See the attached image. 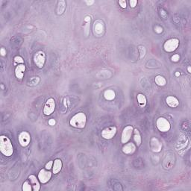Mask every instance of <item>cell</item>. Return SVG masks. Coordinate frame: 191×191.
Segmentation results:
<instances>
[{
    "instance_id": "34",
    "label": "cell",
    "mask_w": 191,
    "mask_h": 191,
    "mask_svg": "<svg viewBox=\"0 0 191 191\" xmlns=\"http://www.w3.org/2000/svg\"><path fill=\"white\" fill-rule=\"evenodd\" d=\"M48 123H49V125H51V126H54V125L56 124V121L54 119H50L49 120V122H48Z\"/></svg>"
},
{
    "instance_id": "20",
    "label": "cell",
    "mask_w": 191,
    "mask_h": 191,
    "mask_svg": "<svg viewBox=\"0 0 191 191\" xmlns=\"http://www.w3.org/2000/svg\"><path fill=\"white\" fill-rule=\"evenodd\" d=\"M134 140H135V142L136 143V145L138 146H140L141 145V143H142V138H141V133H140L139 130L138 129H134Z\"/></svg>"
},
{
    "instance_id": "27",
    "label": "cell",
    "mask_w": 191,
    "mask_h": 191,
    "mask_svg": "<svg viewBox=\"0 0 191 191\" xmlns=\"http://www.w3.org/2000/svg\"><path fill=\"white\" fill-rule=\"evenodd\" d=\"M14 60L15 64H17H17H23V63H24V60H23V58L20 56H16Z\"/></svg>"
},
{
    "instance_id": "21",
    "label": "cell",
    "mask_w": 191,
    "mask_h": 191,
    "mask_svg": "<svg viewBox=\"0 0 191 191\" xmlns=\"http://www.w3.org/2000/svg\"><path fill=\"white\" fill-rule=\"evenodd\" d=\"M137 99H138V104H139V105L141 106V108H143L146 105L147 100L143 94H142V93H139V94H138V96H137Z\"/></svg>"
},
{
    "instance_id": "37",
    "label": "cell",
    "mask_w": 191,
    "mask_h": 191,
    "mask_svg": "<svg viewBox=\"0 0 191 191\" xmlns=\"http://www.w3.org/2000/svg\"><path fill=\"white\" fill-rule=\"evenodd\" d=\"M84 21L87 22V23H90V17H86L84 18Z\"/></svg>"
},
{
    "instance_id": "17",
    "label": "cell",
    "mask_w": 191,
    "mask_h": 191,
    "mask_svg": "<svg viewBox=\"0 0 191 191\" xmlns=\"http://www.w3.org/2000/svg\"><path fill=\"white\" fill-rule=\"evenodd\" d=\"M62 161L60 159H55L54 161L53 167H52V173L54 174H58V173H60V171L62 169Z\"/></svg>"
},
{
    "instance_id": "16",
    "label": "cell",
    "mask_w": 191,
    "mask_h": 191,
    "mask_svg": "<svg viewBox=\"0 0 191 191\" xmlns=\"http://www.w3.org/2000/svg\"><path fill=\"white\" fill-rule=\"evenodd\" d=\"M26 71V66L24 64H20L16 67L15 75L19 79H22L24 76V72Z\"/></svg>"
},
{
    "instance_id": "26",
    "label": "cell",
    "mask_w": 191,
    "mask_h": 191,
    "mask_svg": "<svg viewBox=\"0 0 191 191\" xmlns=\"http://www.w3.org/2000/svg\"><path fill=\"white\" fill-rule=\"evenodd\" d=\"M138 50H139V54H140V58L142 59L145 57L146 53V48L144 47L143 46H138Z\"/></svg>"
},
{
    "instance_id": "24",
    "label": "cell",
    "mask_w": 191,
    "mask_h": 191,
    "mask_svg": "<svg viewBox=\"0 0 191 191\" xmlns=\"http://www.w3.org/2000/svg\"><path fill=\"white\" fill-rule=\"evenodd\" d=\"M31 190H33L32 185L31 184L29 183V181H25L23 184V191H31Z\"/></svg>"
},
{
    "instance_id": "36",
    "label": "cell",
    "mask_w": 191,
    "mask_h": 191,
    "mask_svg": "<svg viewBox=\"0 0 191 191\" xmlns=\"http://www.w3.org/2000/svg\"><path fill=\"white\" fill-rule=\"evenodd\" d=\"M85 2L88 6H90L91 5L94 4V1H93V0H91V1H85Z\"/></svg>"
},
{
    "instance_id": "25",
    "label": "cell",
    "mask_w": 191,
    "mask_h": 191,
    "mask_svg": "<svg viewBox=\"0 0 191 191\" xmlns=\"http://www.w3.org/2000/svg\"><path fill=\"white\" fill-rule=\"evenodd\" d=\"M67 97H65V98H64V100H63L62 107H61V111H62V113H65V112L67 111Z\"/></svg>"
},
{
    "instance_id": "38",
    "label": "cell",
    "mask_w": 191,
    "mask_h": 191,
    "mask_svg": "<svg viewBox=\"0 0 191 191\" xmlns=\"http://www.w3.org/2000/svg\"><path fill=\"white\" fill-rule=\"evenodd\" d=\"M175 75H176V76H177V77H179V75H180V72H176V73H175Z\"/></svg>"
},
{
    "instance_id": "35",
    "label": "cell",
    "mask_w": 191,
    "mask_h": 191,
    "mask_svg": "<svg viewBox=\"0 0 191 191\" xmlns=\"http://www.w3.org/2000/svg\"><path fill=\"white\" fill-rule=\"evenodd\" d=\"M0 54H1L2 56H5L6 55V50L4 48H2V49H0Z\"/></svg>"
},
{
    "instance_id": "22",
    "label": "cell",
    "mask_w": 191,
    "mask_h": 191,
    "mask_svg": "<svg viewBox=\"0 0 191 191\" xmlns=\"http://www.w3.org/2000/svg\"><path fill=\"white\" fill-rule=\"evenodd\" d=\"M154 81H155L156 84L160 86V87H163L167 84V80L162 75H157L154 78Z\"/></svg>"
},
{
    "instance_id": "15",
    "label": "cell",
    "mask_w": 191,
    "mask_h": 191,
    "mask_svg": "<svg viewBox=\"0 0 191 191\" xmlns=\"http://www.w3.org/2000/svg\"><path fill=\"white\" fill-rule=\"evenodd\" d=\"M166 102H167V105L170 108H176L179 105V100L173 96L167 97V98L166 99Z\"/></svg>"
},
{
    "instance_id": "32",
    "label": "cell",
    "mask_w": 191,
    "mask_h": 191,
    "mask_svg": "<svg viewBox=\"0 0 191 191\" xmlns=\"http://www.w3.org/2000/svg\"><path fill=\"white\" fill-rule=\"evenodd\" d=\"M129 4H130L131 8H135L137 4H138V1L137 0H130L129 1Z\"/></svg>"
},
{
    "instance_id": "29",
    "label": "cell",
    "mask_w": 191,
    "mask_h": 191,
    "mask_svg": "<svg viewBox=\"0 0 191 191\" xmlns=\"http://www.w3.org/2000/svg\"><path fill=\"white\" fill-rule=\"evenodd\" d=\"M179 59H180V55H178V54H175L171 57V60L173 62H178Z\"/></svg>"
},
{
    "instance_id": "12",
    "label": "cell",
    "mask_w": 191,
    "mask_h": 191,
    "mask_svg": "<svg viewBox=\"0 0 191 191\" xmlns=\"http://www.w3.org/2000/svg\"><path fill=\"white\" fill-rule=\"evenodd\" d=\"M150 145H151V149L152 151L154 152H160L162 149V143H161L158 139L155 138H151V142H150Z\"/></svg>"
},
{
    "instance_id": "19",
    "label": "cell",
    "mask_w": 191,
    "mask_h": 191,
    "mask_svg": "<svg viewBox=\"0 0 191 191\" xmlns=\"http://www.w3.org/2000/svg\"><path fill=\"white\" fill-rule=\"evenodd\" d=\"M104 97L108 101H112L116 97V93H115L114 90H111V89L106 90L104 93Z\"/></svg>"
},
{
    "instance_id": "8",
    "label": "cell",
    "mask_w": 191,
    "mask_h": 191,
    "mask_svg": "<svg viewBox=\"0 0 191 191\" xmlns=\"http://www.w3.org/2000/svg\"><path fill=\"white\" fill-rule=\"evenodd\" d=\"M55 109V102L54 99L49 98V100L46 101V104H45L44 108H43V113L46 116H49L52 114Z\"/></svg>"
},
{
    "instance_id": "10",
    "label": "cell",
    "mask_w": 191,
    "mask_h": 191,
    "mask_svg": "<svg viewBox=\"0 0 191 191\" xmlns=\"http://www.w3.org/2000/svg\"><path fill=\"white\" fill-rule=\"evenodd\" d=\"M18 141L20 146L23 147H26L29 145L31 142L30 134L27 132H22L18 136Z\"/></svg>"
},
{
    "instance_id": "2",
    "label": "cell",
    "mask_w": 191,
    "mask_h": 191,
    "mask_svg": "<svg viewBox=\"0 0 191 191\" xmlns=\"http://www.w3.org/2000/svg\"><path fill=\"white\" fill-rule=\"evenodd\" d=\"M86 123H87V116L85 113L82 112L77 113L70 120V124L71 126L77 129H84Z\"/></svg>"
},
{
    "instance_id": "33",
    "label": "cell",
    "mask_w": 191,
    "mask_h": 191,
    "mask_svg": "<svg viewBox=\"0 0 191 191\" xmlns=\"http://www.w3.org/2000/svg\"><path fill=\"white\" fill-rule=\"evenodd\" d=\"M160 14H161V17H164V19H166V17H167V14L166 13V11H164L163 9L160 10Z\"/></svg>"
},
{
    "instance_id": "23",
    "label": "cell",
    "mask_w": 191,
    "mask_h": 191,
    "mask_svg": "<svg viewBox=\"0 0 191 191\" xmlns=\"http://www.w3.org/2000/svg\"><path fill=\"white\" fill-rule=\"evenodd\" d=\"M40 82V78L37 76H34V77H32V78H31L29 80V81H28V85L29 86H35L37 85L38 83Z\"/></svg>"
},
{
    "instance_id": "14",
    "label": "cell",
    "mask_w": 191,
    "mask_h": 191,
    "mask_svg": "<svg viewBox=\"0 0 191 191\" xmlns=\"http://www.w3.org/2000/svg\"><path fill=\"white\" fill-rule=\"evenodd\" d=\"M105 30L104 25H103L102 22L100 20H97V22H95L94 26H93V31H94V34L97 35H101L103 33Z\"/></svg>"
},
{
    "instance_id": "1",
    "label": "cell",
    "mask_w": 191,
    "mask_h": 191,
    "mask_svg": "<svg viewBox=\"0 0 191 191\" xmlns=\"http://www.w3.org/2000/svg\"><path fill=\"white\" fill-rule=\"evenodd\" d=\"M0 151L6 157H10L14 152L12 143L5 135L0 136Z\"/></svg>"
},
{
    "instance_id": "30",
    "label": "cell",
    "mask_w": 191,
    "mask_h": 191,
    "mask_svg": "<svg viewBox=\"0 0 191 191\" xmlns=\"http://www.w3.org/2000/svg\"><path fill=\"white\" fill-rule=\"evenodd\" d=\"M119 4L122 8H126V5H127L126 1H125V0H119Z\"/></svg>"
},
{
    "instance_id": "13",
    "label": "cell",
    "mask_w": 191,
    "mask_h": 191,
    "mask_svg": "<svg viewBox=\"0 0 191 191\" xmlns=\"http://www.w3.org/2000/svg\"><path fill=\"white\" fill-rule=\"evenodd\" d=\"M29 180L30 183L32 185L33 190L34 191H39L40 189V181H39L38 178L36 177L34 175H31L29 176Z\"/></svg>"
},
{
    "instance_id": "18",
    "label": "cell",
    "mask_w": 191,
    "mask_h": 191,
    "mask_svg": "<svg viewBox=\"0 0 191 191\" xmlns=\"http://www.w3.org/2000/svg\"><path fill=\"white\" fill-rule=\"evenodd\" d=\"M66 10V2L64 0H60L58 2V7H57V14L61 15Z\"/></svg>"
},
{
    "instance_id": "7",
    "label": "cell",
    "mask_w": 191,
    "mask_h": 191,
    "mask_svg": "<svg viewBox=\"0 0 191 191\" xmlns=\"http://www.w3.org/2000/svg\"><path fill=\"white\" fill-rule=\"evenodd\" d=\"M117 129L116 126L108 127L102 131V137L105 140H111L116 135Z\"/></svg>"
},
{
    "instance_id": "11",
    "label": "cell",
    "mask_w": 191,
    "mask_h": 191,
    "mask_svg": "<svg viewBox=\"0 0 191 191\" xmlns=\"http://www.w3.org/2000/svg\"><path fill=\"white\" fill-rule=\"evenodd\" d=\"M136 146L133 143H127L122 147V152L125 154H132L136 151Z\"/></svg>"
},
{
    "instance_id": "4",
    "label": "cell",
    "mask_w": 191,
    "mask_h": 191,
    "mask_svg": "<svg viewBox=\"0 0 191 191\" xmlns=\"http://www.w3.org/2000/svg\"><path fill=\"white\" fill-rule=\"evenodd\" d=\"M179 46V40L177 38H171L167 40L164 44V49L167 52H173L178 49Z\"/></svg>"
},
{
    "instance_id": "9",
    "label": "cell",
    "mask_w": 191,
    "mask_h": 191,
    "mask_svg": "<svg viewBox=\"0 0 191 191\" xmlns=\"http://www.w3.org/2000/svg\"><path fill=\"white\" fill-rule=\"evenodd\" d=\"M52 174L49 170L46 169H42L38 173V179L41 184H46L52 178Z\"/></svg>"
},
{
    "instance_id": "6",
    "label": "cell",
    "mask_w": 191,
    "mask_h": 191,
    "mask_svg": "<svg viewBox=\"0 0 191 191\" xmlns=\"http://www.w3.org/2000/svg\"><path fill=\"white\" fill-rule=\"evenodd\" d=\"M33 60H34V64L37 67L43 68L44 67L45 61H46V55L42 51H38V52L34 54Z\"/></svg>"
},
{
    "instance_id": "39",
    "label": "cell",
    "mask_w": 191,
    "mask_h": 191,
    "mask_svg": "<svg viewBox=\"0 0 191 191\" xmlns=\"http://www.w3.org/2000/svg\"><path fill=\"white\" fill-rule=\"evenodd\" d=\"M187 70H188V72H189V73H190V72H191V68H190V67H187Z\"/></svg>"
},
{
    "instance_id": "5",
    "label": "cell",
    "mask_w": 191,
    "mask_h": 191,
    "mask_svg": "<svg viewBox=\"0 0 191 191\" xmlns=\"http://www.w3.org/2000/svg\"><path fill=\"white\" fill-rule=\"evenodd\" d=\"M134 132V128L132 125H128L125 127L122 130V136H121V142L122 143L125 144L130 141Z\"/></svg>"
},
{
    "instance_id": "3",
    "label": "cell",
    "mask_w": 191,
    "mask_h": 191,
    "mask_svg": "<svg viewBox=\"0 0 191 191\" xmlns=\"http://www.w3.org/2000/svg\"><path fill=\"white\" fill-rule=\"evenodd\" d=\"M157 129L161 132H167L171 129L170 122L164 117H159L156 122Z\"/></svg>"
},
{
    "instance_id": "28",
    "label": "cell",
    "mask_w": 191,
    "mask_h": 191,
    "mask_svg": "<svg viewBox=\"0 0 191 191\" xmlns=\"http://www.w3.org/2000/svg\"><path fill=\"white\" fill-rule=\"evenodd\" d=\"M53 164H54L53 161H49V162L46 163V165H45V169H46V170H50L52 168V167H53Z\"/></svg>"
},
{
    "instance_id": "31",
    "label": "cell",
    "mask_w": 191,
    "mask_h": 191,
    "mask_svg": "<svg viewBox=\"0 0 191 191\" xmlns=\"http://www.w3.org/2000/svg\"><path fill=\"white\" fill-rule=\"evenodd\" d=\"M154 31H155V32H157V34H161V33H162L163 31V29L162 27H161V26H155L154 27Z\"/></svg>"
}]
</instances>
